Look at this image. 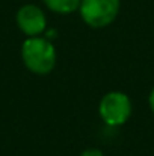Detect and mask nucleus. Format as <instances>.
Returning <instances> with one entry per match:
<instances>
[{
    "label": "nucleus",
    "mask_w": 154,
    "mask_h": 156,
    "mask_svg": "<svg viewBox=\"0 0 154 156\" xmlns=\"http://www.w3.org/2000/svg\"><path fill=\"white\" fill-rule=\"evenodd\" d=\"M148 103H150V108H151V111L154 112V88L151 90V93H150V97H148Z\"/></svg>",
    "instance_id": "nucleus-7"
},
{
    "label": "nucleus",
    "mask_w": 154,
    "mask_h": 156,
    "mask_svg": "<svg viewBox=\"0 0 154 156\" xmlns=\"http://www.w3.org/2000/svg\"><path fill=\"white\" fill-rule=\"evenodd\" d=\"M82 0H44L46 6L57 14H70L80 8Z\"/></svg>",
    "instance_id": "nucleus-5"
},
{
    "label": "nucleus",
    "mask_w": 154,
    "mask_h": 156,
    "mask_svg": "<svg viewBox=\"0 0 154 156\" xmlns=\"http://www.w3.org/2000/svg\"><path fill=\"white\" fill-rule=\"evenodd\" d=\"M98 112L103 121L109 126H121L132 114V102L127 94L121 91H112L101 99Z\"/></svg>",
    "instance_id": "nucleus-3"
},
{
    "label": "nucleus",
    "mask_w": 154,
    "mask_h": 156,
    "mask_svg": "<svg viewBox=\"0 0 154 156\" xmlns=\"http://www.w3.org/2000/svg\"><path fill=\"white\" fill-rule=\"evenodd\" d=\"M21 58L32 73L49 74L56 65V49L46 38L29 37L21 46Z\"/></svg>",
    "instance_id": "nucleus-1"
},
{
    "label": "nucleus",
    "mask_w": 154,
    "mask_h": 156,
    "mask_svg": "<svg viewBox=\"0 0 154 156\" xmlns=\"http://www.w3.org/2000/svg\"><path fill=\"white\" fill-rule=\"evenodd\" d=\"M80 15L91 27H104L110 24L119 12V0H82Z\"/></svg>",
    "instance_id": "nucleus-2"
},
{
    "label": "nucleus",
    "mask_w": 154,
    "mask_h": 156,
    "mask_svg": "<svg viewBox=\"0 0 154 156\" xmlns=\"http://www.w3.org/2000/svg\"><path fill=\"white\" fill-rule=\"evenodd\" d=\"M17 24L27 37H39L47 26L46 14L35 5H24L17 12Z\"/></svg>",
    "instance_id": "nucleus-4"
},
{
    "label": "nucleus",
    "mask_w": 154,
    "mask_h": 156,
    "mask_svg": "<svg viewBox=\"0 0 154 156\" xmlns=\"http://www.w3.org/2000/svg\"><path fill=\"white\" fill-rule=\"evenodd\" d=\"M80 156H104V155H103L101 150H98V149H88Z\"/></svg>",
    "instance_id": "nucleus-6"
}]
</instances>
